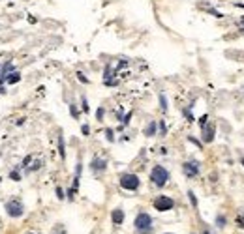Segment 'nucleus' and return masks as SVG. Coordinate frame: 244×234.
<instances>
[{
  "label": "nucleus",
  "mask_w": 244,
  "mask_h": 234,
  "mask_svg": "<svg viewBox=\"0 0 244 234\" xmlns=\"http://www.w3.org/2000/svg\"><path fill=\"white\" fill-rule=\"evenodd\" d=\"M241 165H242V167H244V157H242V159H241Z\"/></svg>",
  "instance_id": "nucleus-30"
},
{
  "label": "nucleus",
  "mask_w": 244,
  "mask_h": 234,
  "mask_svg": "<svg viewBox=\"0 0 244 234\" xmlns=\"http://www.w3.org/2000/svg\"><path fill=\"white\" fill-rule=\"evenodd\" d=\"M173 206H175V201L167 195H160L154 199V208L158 212H169V210H173Z\"/></svg>",
  "instance_id": "nucleus-5"
},
{
  "label": "nucleus",
  "mask_w": 244,
  "mask_h": 234,
  "mask_svg": "<svg viewBox=\"0 0 244 234\" xmlns=\"http://www.w3.org/2000/svg\"><path fill=\"white\" fill-rule=\"evenodd\" d=\"M90 169H92L94 172H103V171L107 169V161L101 159V157H94L92 163H90Z\"/></svg>",
  "instance_id": "nucleus-8"
},
{
  "label": "nucleus",
  "mask_w": 244,
  "mask_h": 234,
  "mask_svg": "<svg viewBox=\"0 0 244 234\" xmlns=\"http://www.w3.org/2000/svg\"><path fill=\"white\" fill-rule=\"evenodd\" d=\"M201 129H203V142L210 144V142L214 141V135H216V127H214V124H207V126H203Z\"/></svg>",
  "instance_id": "nucleus-7"
},
{
  "label": "nucleus",
  "mask_w": 244,
  "mask_h": 234,
  "mask_svg": "<svg viewBox=\"0 0 244 234\" xmlns=\"http://www.w3.org/2000/svg\"><path fill=\"white\" fill-rule=\"evenodd\" d=\"M70 112H71V116H73V118H79V111H77V107H75V105H70Z\"/></svg>",
  "instance_id": "nucleus-21"
},
{
  "label": "nucleus",
  "mask_w": 244,
  "mask_h": 234,
  "mask_svg": "<svg viewBox=\"0 0 244 234\" xmlns=\"http://www.w3.org/2000/svg\"><path fill=\"white\" fill-rule=\"evenodd\" d=\"M56 197H58L60 201L64 199V189H62V187H56Z\"/></svg>",
  "instance_id": "nucleus-26"
},
{
  "label": "nucleus",
  "mask_w": 244,
  "mask_h": 234,
  "mask_svg": "<svg viewBox=\"0 0 244 234\" xmlns=\"http://www.w3.org/2000/svg\"><path fill=\"white\" fill-rule=\"evenodd\" d=\"M103 114H105V109H103V107H100V109L96 111V118L101 122V120H103Z\"/></svg>",
  "instance_id": "nucleus-18"
},
{
  "label": "nucleus",
  "mask_w": 244,
  "mask_h": 234,
  "mask_svg": "<svg viewBox=\"0 0 244 234\" xmlns=\"http://www.w3.org/2000/svg\"><path fill=\"white\" fill-rule=\"evenodd\" d=\"M130 118H132V112H128V114L122 118V124H124V126H128V124H130Z\"/></svg>",
  "instance_id": "nucleus-24"
},
{
  "label": "nucleus",
  "mask_w": 244,
  "mask_h": 234,
  "mask_svg": "<svg viewBox=\"0 0 244 234\" xmlns=\"http://www.w3.org/2000/svg\"><path fill=\"white\" fill-rule=\"evenodd\" d=\"M226 223H227L226 216H218V217H216V227H218V229H224V227H226Z\"/></svg>",
  "instance_id": "nucleus-15"
},
{
  "label": "nucleus",
  "mask_w": 244,
  "mask_h": 234,
  "mask_svg": "<svg viewBox=\"0 0 244 234\" xmlns=\"http://www.w3.org/2000/svg\"><path fill=\"white\" fill-rule=\"evenodd\" d=\"M6 214H8L9 217H21V216L24 214V206H23V202H21L19 199H11V201H8V202H6Z\"/></svg>",
  "instance_id": "nucleus-4"
},
{
  "label": "nucleus",
  "mask_w": 244,
  "mask_h": 234,
  "mask_svg": "<svg viewBox=\"0 0 244 234\" xmlns=\"http://www.w3.org/2000/svg\"><path fill=\"white\" fill-rule=\"evenodd\" d=\"M77 79H79V81H81V82H85V84H86V82H88V79H86V77H85V75H83V73H81V71H79V73H77Z\"/></svg>",
  "instance_id": "nucleus-23"
},
{
  "label": "nucleus",
  "mask_w": 244,
  "mask_h": 234,
  "mask_svg": "<svg viewBox=\"0 0 244 234\" xmlns=\"http://www.w3.org/2000/svg\"><path fill=\"white\" fill-rule=\"evenodd\" d=\"M158 127H160V131H162V137L167 133V126H165V122L162 120V122H158Z\"/></svg>",
  "instance_id": "nucleus-19"
},
{
  "label": "nucleus",
  "mask_w": 244,
  "mask_h": 234,
  "mask_svg": "<svg viewBox=\"0 0 244 234\" xmlns=\"http://www.w3.org/2000/svg\"><path fill=\"white\" fill-rule=\"evenodd\" d=\"M207 120H209V116L205 114V116H201V120H199V126L203 127V126H207Z\"/></svg>",
  "instance_id": "nucleus-28"
},
{
  "label": "nucleus",
  "mask_w": 244,
  "mask_h": 234,
  "mask_svg": "<svg viewBox=\"0 0 244 234\" xmlns=\"http://www.w3.org/2000/svg\"><path fill=\"white\" fill-rule=\"evenodd\" d=\"M81 172H83V165H81V161L77 163V167H75V176H73V191H77V187H79V178H81Z\"/></svg>",
  "instance_id": "nucleus-11"
},
{
  "label": "nucleus",
  "mask_w": 244,
  "mask_h": 234,
  "mask_svg": "<svg viewBox=\"0 0 244 234\" xmlns=\"http://www.w3.org/2000/svg\"><path fill=\"white\" fill-rule=\"evenodd\" d=\"M111 221H113L115 225H122V223H124V212H122L120 208H115V210L111 212Z\"/></svg>",
  "instance_id": "nucleus-10"
},
{
  "label": "nucleus",
  "mask_w": 244,
  "mask_h": 234,
  "mask_svg": "<svg viewBox=\"0 0 244 234\" xmlns=\"http://www.w3.org/2000/svg\"><path fill=\"white\" fill-rule=\"evenodd\" d=\"M199 163L197 161H186L184 165H182V171H184V174L188 176V178H195L197 174H199Z\"/></svg>",
  "instance_id": "nucleus-6"
},
{
  "label": "nucleus",
  "mask_w": 244,
  "mask_h": 234,
  "mask_svg": "<svg viewBox=\"0 0 244 234\" xmlns=\"http://www.w3.org/2000/svg\"><path fill=\"white\" fill-rule=\"evenodd\" d=\"M156 129H158V124L152 120V122L145 127V135H147V137H154V135H156Z\"/></svg>",
  "instance_id": "nucleus-12"
},
{
  "label": "nucleus",
  "mask_w": 244,
  "mask_h": 234,
  "mask_svg": "<svg viewBox=\"0 0 244 234\" xmlns=\"http://www.w3.org/2000/svg\"><path fill=\"white\" fill-rule=\"evenodd\" d=\"M135 229L139 231L141 234H148L152 232V217L147 214V212H141V214H137V217H135Z\"/></svg>",
  "instance_id": "nucleus-2"
},
{
  "label": "nucleus",
  "mask_w": 244,
  "mask_h": 234,
  "mask_svg": "<svg viewBox=\"0 0 244 234\" xmlns=\"http://www.w3.org/2000/svg\"><path fill=\"white\" fill-rule=\"evenodd\" d=\"M150 180L156 187H164L167 182H169V171L162 165H156L152 171H150Z\"/></svg>",
  "instance_id": "nucleus-1"
},
{
  "label": "nucleus",
  "mask_w": 244,
  "mask_h": 234,
  "mask_svg": "<svg viewBox=\"0 0 244 234\" xmlns=\"http://www.w3.org/2000/svg\"><path fill=\"white\" fill-rule=\"evenodd\" d=\"M167 234H169V232H167Z\"/></svg>",
  "instance_id": "nucleus-31"
},
{
  "label": "nucleus",
  "mask_w": 244,
  "mask_h": 234,
  "mask_svg": "<svg viewBox=\"0 0 244 234\" xmlns=\"http://www.w3.org/2000/svg\"><path fill=\"white\" fill-rule=\"evenodd\" d=\"M160 107H162V111H164V112L167 111V97H165L164 94H160Z\"/></svg>",
  "instance_id": "nucleus-16"
},
{
  "label": "nucleus",
  "mask_w": 244,
  "mask_h": 234,
  "mask_svg": "<svg viewBox=\"0 0 244 234\" xmlns=\"http://www.w3.org/2000/svg\"><path fill=\"white\" fill-rule=\"evenodd\" d=\"M58 154H60V157H62V159L66 157V150H64V137H62V135H58Z\"/></svg>",
  "instance_id": "nucleus-14"
},
{
  "label": "nucleus",
  "mask_w": 244,
  "mask_h": 234,
  "mask_svg": "<svg viewBox=\"0 0 244 234\" xmlns=\"http://www.w3.org/2000/svg\"><path fill=\"white\" fill-rule=\"evenodd\" d=\"M19 81H21V73H17V71H13V73L6 79L8 84H15V82H19Z\"/></svg>",
  "instance_id": "nucleus-13"
},
{
  "label": "nucleus",
  "mask_w": 244,
  "mask_h": 234,
  "mask_svg": "<svg viewBox=\"0 0 244 234\" xmlns=\"http://www.w3.org/2000/svg\"><path fill=\"white\" fill-rule=\"evenodd\" d=\"M9 178H11V180H13V182H19V180H21V174H19V172H17V171H13V172H11V174H9Z\"/></svg>",
  "instance_id": "nucleus-22"
},
{
  "label": "nucleus",
  "mask_w": 244,
  "mask_h": 234,
  "mask_svg": "<svg viewBox=\"0 0 244 234\" xmlns=\"http://www.w3.org/2000/svg\"><path fill=\"white\" fill-rule=\"evenodd\" d=\"M13 71H15V66H13L11 62H6V64L2 66V73H0V84H4V82H6V79H8V77L13 73Z\"/></svg>",
  "instance_id": "nucleus-9"
},
{
  "label": "nucleus",
  "mask_w": 244,
  "mask_h": 234,
  "mask_svg": "<svg viewBox=\"0 0 244 234\" xmlns=\"http://www.w3.org/2000/svg\"><path fill=\"white\" fill-rule=\"evenodd\" d=\"M188 199H190L192 206H194V208H197V197H195V193H194V191H188Z\"/></svg>",
  "instance_id": "nucleus-17"
},
{
  "label": "nucleus",
  "mask_w": 244,
  "mask_h": 234,
  "mask_svg": "<svg viewBox=\"0 0 244 234\" xmlns=\"http://www.w3.org/2000/svg\"><path fill=\"white\" fill-rule=\"evenodd\" d=\"M81 131H83V135H88V133H90V127H88L86 124H83V126H81Z\"/></svg>",
  "instance_id": "nucleus-25"
},
{
  "label": "nucleus",
  "mask_w": 244,
  "mask_h": 234,
  "mask_svg": "<svg viewBox=\"0 0 244 234\" xmlns=\"http://www.w3.org/2000/svg\"><path fill=\"white\" fill-rule=\"evenodd\" d=\"M141 186V180L137 174H132V172H126L120 176V187L126 189V191H137Z\"/></svg>",
  "instance_id": "nucleus-3"
},
{
  "label": "nucleus",
  "mask_w": 244,
  "mask_h": 234,
  "mask_svg": "<svg viewBox=\"0 0 244 234\" xmlns=\"http://www.w3.org/2000/svg\"><path fill=\"white\" fill-rule=\"evenodd\" d=\"M105 137H107L109 142H113V141H115V133H113V129H105Z\"/></svg>",
  "instance_id": "nucleus-20"
},
{
  "label": "nucleus",
  "mask_w": 244,
  "mask_h": 234,
  "mask_svg": "<svg viewBox=\"0 0 244 234\" xmlns=\"http://www.w3.org/2000/svg\"><path fill=\"white\" fill-rule=\"evenodd\" d=\"M184 116H186V118H188V120H190V122H192V120H194V116H192V114H190V111H184Z\"/></svg>",
  "instance_id": "nucleus-29"
},
{
  "label": "nucleus",
  "mask_w": 244,
  "mask_h": 234,
  "mask_svg": "<svg viewBox=\"0 0 244 234\" xmlns=\"http://www.w3.org/2000/svg\"><path fill=\"white\" fill-rule=\"evenodd\" d=\"M83 111H85V112L90 111V109H88V101H86V97H83Z\"/></svg>",
  "instance_id": "nucleus-27"
}]
</instances>
